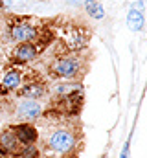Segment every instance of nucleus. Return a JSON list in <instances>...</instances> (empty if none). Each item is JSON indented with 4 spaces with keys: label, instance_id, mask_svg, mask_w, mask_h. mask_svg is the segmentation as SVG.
Masks as SVG:
<instances>
[{
    "label": "nucleus",
    "instance_id": "obj_13",
    "mask_svg": "<svg viewBox=\"0 0 147 158\" xmlns=\"http://www.w3.org/2000/svg\"><path fill=\"white\" fill-rule=\"evenodd\" d=\"M17 158H39L40 151L37 149V145H20L17 151Z\"/></svg>",
    "mask_w": 147,
    "mask_h": 158
},
{
    "label": "nucleus",
    "instance_id": "obj_16",
    "mask_svg": "<svg viewBox=\"0 0 147 158\" xmlns=\"http://www.w3.org/2000/svg\"><path fill=\"white\" fill-rule=\"evenodd\" d=\"M4 158H17V156H15V155H11V156H4Z\"/></svg>",
    "mask_w": 147,
    "mask_h": 158
},
{
    "label": "nucleus",
    "instance_id": "obj_14",
    "mask_svg": "<svg viewBox=\"0 0 147 158\" xmlns=\"http://www.w3.org/2000/svg\"><path fill=\"white\" fill-rule=\"evenodd\" d=\"M120 158H129V142H125V145H123V149H121Z\"/></svg>",
    "mask_w": 147,
    "mask_h": 158
},
{
    "label": "nucleus",
    "instance_id": "obj_1",
    "mask_svg": "<svg viewBox=\"0 0 147 158\" xmlns=\"http://www.w3.org/2000/svg\"><path fill=\"white\" fill-rule=\"evenodd\" d=\"M42 140V153L46 158H70L77 147V134L68 125H53L50 127Z\"/></svg>",
    "mask_w": 147,
    "mask_h": 158
},
{
    "label": "nucleus",
    "instance_id": "obj_6",
    "mask_svg": "<svg viewBox=\"0 0 147 158\" xmlns=\"http://www.w3.org/2000/svg\"><path fill=\"white\" fill-rule=\"evenodd\" d=\"M39 55V46L37 42H19L11 50V63L13 64H28L35 61Z\"/></svg>",
    "mask_w": 147,
    "mask_h": 158
},
{
    "label": "nucleus",
    "instance_id": "obj_7",
    "mask_svg": "<svg viewBox=\"0 0 147 158\" xmlns=\"http://www.w3.org/2000/svg\"><path fill=\"white\" fill-rule=\"evenodd\" d=\"M22 83H24V74L20 68L13 66V68L6 70L4 76L0 77V96H6L9 92H17Z\"/></svg>",
    "mask_w": 147,
    "mask_h": 158
},
{
    "label": "nucleus",
    "instance_id": "obj_4",
    "mask_svg": "<svg viewBox=\"0 0 147 158\" xmlns=\"http://www.w3.org/2000/svg\"><path fill=\"white\" fill-rule=\"evenodd\" d=\"M63 40H65V46H66V50H70V52H81V50H85L86 48V44H88V39H90V33L85 30V28H81V26H66L65 30H63Z\"/></svg>",
    "mask_w": 147,
    "mask_h": 158
},
{
    "label": "nucleus",
    "instance_id": "obj_11",
    "mask_svg": "<svg viewBox=\"0 0 147 158\" xmlns=\"http://www.w3.org/2000/svg\"><path fill=\"white\" fill-rule=\"evenodd\" d=\"M83 6H85V11L88 13L90 19H94V20H103L105 9H103V6H101L99 2H96V0H85Z\"/></svg>",
    "mask_w": 147,
    "mask_h": 158
},
{
    "label": "nucleus",
    "instance_id": "obj_3",
    "mask_svg": "<svg viewBox=\"0 0 147 158\" xmlns=\"http://www.w3.org/2000/svg\"><path fill=\"white\" fill-rule=\"evenodd\" d=\"M39 39V30L30 19H17L15 22L9 24V40L19 44V42H37Z\"/></svg>",
    "mask_w": 147,
    "mask_h": 158
},
{
    "label": "nucleus",
    "instance_id": "obj_10",
    "mask_svg": "<svg viewBox=\"0 0 147 158\" xmlns=\"http://www.w3.org/2000/svg\"><path fill=\"white\" fill-rule=\"evenodd\" d=\"M19 147H20V143H19L15 132L11 131V127L4 129V131L0 132V155H4V156L17 155Z\"/></svg>",
    "mask_w": 147,
    "mask_h": 158
},
{
    "label": "nucleus",
    "instance_id": "obj_5",
    "mask_svg": "<svg viewBox=\"0 0 147 158\" xmlns=\"http://www.w3.org/2000/svg\"><path fill=\"white\" fill-rule=\"evenodd\" d=\"M42 114H44V107L39 101L19 98L15 103V116L20 121H33V119H39Z\"/></svg>",
    "mask_w": 147,
    "mask_h": 158
},
{
    "label": "nucleus",
    "instance_id": "obj_2",
    "mask_svg": "<svg viewBox=\"0 0 147 158\" xmlns=\"http://www.w3.org/2000/svg\"><path fill=\"white\" fill-rule=\"evenodd\" d=\"M83 72H85V61L77 53L55 55L50 63V74L55 79L74 81V79L81 77Z\"/></svg>",
    "mask_w": 147,
    "mask_h": 158
},
{
    "label": "nucleus",
    "instance_id": "obj_15",
    "mask_svg": "<svg viewBox=\"0 0 147 158\" xmlns=\"http://www.w3.org/2000/svg\"><path fill=\"white\" fill-rule=\"evenodd\" d=\"M66 2H68V4H83L85 0H66Z\"/></svg>",
    "mask_w": 147,
    "mask_h": 158
},
{
    "label": "nucleus",
    "instance_id": "obj_12",
    "mask_svg": "<svg viewBox=\"0 0 147 158\" xmlns=\"http://www.w3.org/2000/svg\"><path fill=\"white\" fill-rule=\"evenodd\" d=\"M127 26L132 30V31H140L144 28V13L138 11V9H129L127 13Z\"/></svg>",
    "mask_w": 147,
    "mask_h": 158
},
{
    "label": "nucleus",
    "instance_id": "obj_8",
    "mask_svg": "<svg viewBox=\"0 0 147 158\" xmlns=\"http://www.w3.org/2000/svg\"><path fill=\"white\" fill-rule=\"evenodd\" d=\"M11 131L15 132L17 140L20 145H35L39 142V131H37L35 125L28 123V121H22V123H17L11 127Z\"/></svg>",
    "mask_w": 147,
    "mask_h": 158
},
{
    "label": "nucleus",
    "instance_id": "obj_9",
    "mask_svg": "<svg viewBox=\"0 0 147 158\" xmlns=\"http://www.w3.org/2000/svg\"><path fill=\"white\" fill-rule=\"evenodd\" d=\"M17 92H19V98L40 101L42 98L48 96V86L44 83H40V81H30V83H22Z\"/></svg>",
    "mask_w": 147,
    "mask_h": 158
}]
</instances>
